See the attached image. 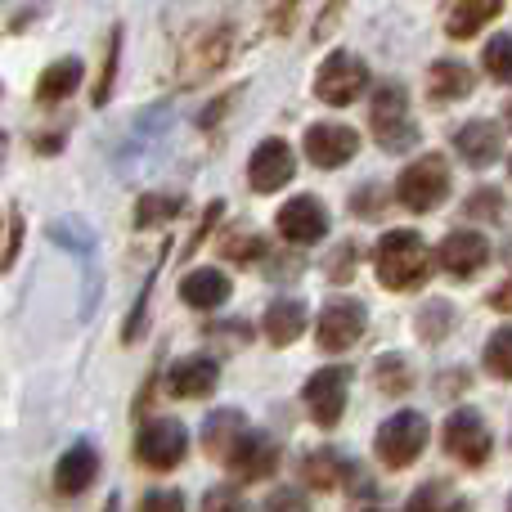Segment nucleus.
Returning a JSON list of instances; mask_svg holds the SVG:
<instances>
[{"mask_svg":"<svg viewBox=\"0 0 512 512\" xmlns=\"http://www.w3.org/2000/svg\"><path fill=\"white\" fill-rule=\"evenodd\" d=\"M373 270L387 292H414L432 274V252L414 230H391L373 248Z\"/></svg>","mask_w":512,"mask_h":512,"instance_id":"f257e3e1","label":"nucleus"},{"mask_svg":"<svg viewBox=\"0 0 512 512\" xmlns=\"http://www.w3.org/2000/svg\"><path fill=\"white\" fill-rule=\"evenodd\" d=\"M230 50H234L230 23H207V27H198V32H189L185 45H180V59H176L180 86H198V81H207L212 72H221L225 63H230Z\"/></svg>","mask_w":512,"mask_h":512,"instance_id":"f03ea898","label":"nucleus"},{"mask_svg":"<svg viewBox=\"0 0 512 512\" xmlns=\"http://www.w3.org/2000/svg\"><path fill=\"white\" fill-rule=\"evenodd\" d=\"M445 194H450V167H445L441 153L418 158L414 167H405L400 171V180H396V203L405 207V212H414V216L436 212V207L445 203Z\"/></svg>","mask_w":512,"mask_h":512,"instance_id":"7ed1b4c3","label":"nucleus"},{"mask_svg":"<svg viewBox=\"0 0 512 512\" xmlns=\"http://www.w3.org/2000/svg\"><path fill=\"white\" fill-rule=\"evenodd\" d=\"M369 126H373V140L382 144L387 153H405L418 144V126L409 117V95L405 86H382L373 95V108H369Z\"/></svg>","mask_w":512,"mask_h":512,"instance_id":"20e7f679","label":"nucleus"},{"mask_svg":"<svg viewBox=\"0 0 512 512\" xmlns=\"http://www.w3.org/2000/svg\"><path fill=\"white\" fill-rule=\"evenodd\" d=\"M423 445H427V418L418 414V409L391 414L387 423L378 427V436H373V450H378V459L387 463L391 472L409 468V463L423 454Z\"/></svg>","mask_w":512,"mask_h":512,"instance_id":"39448f33","label":"nucleus"},{"mask_svg":"<svg viewBox=\"0 0 512 512\" xmlns=\"http://www.w3.org/2000/svg\"><path fill=\"white\" fill-rule=\"evenodd\" d=\"M189 454V432L176 418H149V423L135 432V459L149 472H171L180 468Z\"/></svg>","mask_w":512,"mask_h":512,"instance_id":"423d86ee","label":"nucleus"},{"mask_svg":"<svg viewBox=\"0 0 512 512\" xmlns=\"http://www.w3.org/2000/svg\"><path fill=\"white\" fill-rule=\"evenodd\" d=\"M364 86H369V63L351 50H333L315 72V95L333 108L355 104V95H364Z\"/></svg>","mask_w":512,"mask_h":512,"instance_id":"0eeeda50","label":"nucleus"},{"mask_svg":"<svg viewBox=\"0 0 512 512\" xmlns=\"http://www.w3.org/2000/svg\"><path fill=\"white\" fill-rule=\"evenodd\" d=\"M445 450H450L463 468H481V463L490 459V450H495V436H490L486 418H481L477 409H454V414L445 418Z\"/></svg>","mask_w":512,"mask_h":512,"instance_id":"6e6552de","label":"nucleus"},{"mask_svg":"<svg viewBox=\"0 0 512 512\" xmlns=\"http://www.w3.org/2000/svg\"><path fill=\"white\" fill-rule=\"evenodd\" d=\"M346 391H351V369H346V364H333V369L310 373L301 396H306V409L319 427H337L346 414Z\"/></svg>","mask_w":512,"mask_h":512,"instance_id":"1a4fd4ad","label":"nucleus"},{"mask_svg":"<svg viewBox=\"0 0 512 512\" xmlns=\"http://www.w3.org/2000/svg\"><path fill=\"white\" fill-rule=\"evenodd\" d=\"M364 328H369V315H364L360 301H328L324 310H319V324H315V342L324 346V351H346V346H355L364 337Z\"/></svg>","mask_w":512,"mask_h":512,"instance_id":"9d476101","label":"nucleus"},{"mask_svg":"<svg viewBox=\"0 0 512 512\" xmlns=\"http://www.w3.org/2000/svg\"><path fill=\"white\" fill-rule=\"evenodd\" d=\"M274 225H279V234L288 243H297V248H310V243L328 239V212H324V203L310 194L288 198V203L279 207V216H274Z\"/></svg>","mask_w":512,"mask_h":512,"instance_id":"9b49d317","label":"nucleus"},{"mask_svg":"<svg viewBox=\"0 0 512 512\" xmlns=\"http://www.w3.org/2000/svg\"><path fill=\"white\" fill-rule=\"evenodd\" d=\"M355 149H360V135H355L351 126H342V122H315L306 131V158L315 162V167H324V171L351 162Z\"/></svg>","mask_w":512,"mask_h":512,"instance_id":"f8f14e48","label":"nucleus"},{"mask_svg":"<svg viewBox=\"0 0 512 512\" xmlns=\"http://www.w3.org/2000/svg\"><path fill=\"white\" fill-rule=\"evenodd\" d=\"M490 261V243L481 239L477 230H450L441 243V270L450 274V279H472V274H481Z\"/></svg>","mask_w":512,"mask_h":512,"instance_id":"ddd939ff","label":"nucleus"},{"mask_svg":"<svg viewBox=\"0 0 512 512\" xmlns=\"http://www.w3.org/2000/svg\"><path fill=\"white\" fill-rule=\"evenodd\" d=\"M292 149L283 140H261L256 144V153H252V162H248V180H252V189L256 194H279L283 185L292 180Z\"/></svg>","mask_w":512,"mask_h":512,"instance_id":"4468645a","label":"nucleus"},{"mask_svg":"<svg viewBox=\"0 0 512 512\" xmlns=\"http://www.w3.org/2000/svg\"><path fill=\"white\" fill-rule=\"evenodd\" d=\"M216 382H221V364H216L212 355H189V360H176L167 369V391L180 400L212 396Z\"/></svg>","mask_w":512,"mask_h":512,"instance_id":"2eb2a0df","label":"nucleus"},{"mask_svg":"<svg viewBox=\"0 0 512 512\" xmlns=\"http://www.w3.org/2000/svg\"><path fill=\"white\" fill-rule=\"evenodd\" d=\"M225 468H230L239 481H265L274 468H279V445H274L265 432H248L239 445H234L230 459H225Z\"/></svg>","mask_w":512,"mask_h":512,"instance_id":"dca6fc26","label":"nucleus"},{"mask_svg":"<svg viewBox=\"0 0 512 512\" xmlns=\"http://www.w3.org/2000/svg\"><path fill=\"white\" fill-rule=\"evenodd\" d=\"M454 149L463 153L468 167H490V162H499V153H504V131H499L495 122H463L459 131H454Z\"/></svg>","mask_w":512,"mask_h":512,"instance_id":"f3484780","label":"nucleus"},{"mask_svg":"<svg viewBox=\"0 0 512 512\" xmlns=\"http://www.w3.org/2000/svg\"><path fill=\"white\" fill-rule=\"evenodd\" d=\"M95 477H99V454H95V445L81 441V445H72L59 459V468H54V490H59V495H81V490L95 486Z\"/></svg>","mask_w":512,"mask_h":512,"instance_id":"a211bd4d","label":"nucleus"},{"mask_svg":"<svg viewBox=\"0 0 512 512\" xmlns=\"http://www.w3.org/2000/svg\"><path fill=\"white\" fill-rule=\"evenodd\" d=\"M499 14H504V0H450V9H445V36L468 41V36H477Z\"/></svg>","mask_w":512,"mask_h":512,"instance_id":"6ab92c4d","label":"nucleus"},{"mask_svg":"<svg viewBox=\"0 0 512 512\" xmlns=\"http://www.w3.org/2000/svg\"><path fill=\"white\" fill-rule=\"evenodd\" d=\"M472 68L459 59H436L432 68H427V95L436 99V104H454V99L472 95Z\"/></svg>","mask_w":512,"mask_h":512,"instance_id":"aec40b11","label":"nucleus"},{"mask_svg":"<svg viewBox=\"0 0 512 512\" xmlns=\"http://www.w3.org/2000/svg\"><path fill=\"white\" fill-rule=\"evenodd\" d=\"M248 432H252V427L243 423L239 409H216V414L203 423V445H207V454H212V459L225 463L234 454V445H239Z\"/></svg>","mask_w":512,"mask_h":512,"instance_id":"412c9836","label":"nucleus"},{"mask_svg":"<svg viewBox=\"0 0 512 512\" xmlns=\"http://www.w3.org/2000/svg\"><path fill=\"white\" fill-rule=\"evenodd\" d=\"M230 274H221V270H194V274H185V283H180V297L189 301L194 310H216V306H225L230 301Z\"/></svg>","mask_w":512,"mask_h":512,"instance_id":"4be33fe9","label":"nucleus"},{"mask_svg":"<svg viewBox=\"0 0 512 512\" xmlns=\"http://www.w3.org/2000/svg\"><path fill=\"white\" fill-rule=\"evenodd\" d=\"M351 463L342 459L337 450H310L306 459H301V481H306L310 490H333V486H342V481H351Z\"/></svg>","mask_w":512,"mask_h":512,"instance_id":"5701e85b","label":"nucleus"},{"mask_svg":"<svg viewBox=\"0 0 512 512\" xmlns=\"http://www.w3.org/2000/svg\"><path fill=\"white\" fill-rule=\"evenodd\" d=\"M301 333H306V306H301L297 297L274 301V306L265 310V337H270L274 346H292Z\"/></svg>","mask_w":512,"mask_h":512,"instance_id":"b1692460","label":"nucleus"},{"mask_svg":"<svg viewBox=\"0 0 512 512\" xmlns=\"http://www.w3.org/2000/svg\"><path fill=\"white\" fill-rule=\"evenodd\" d=\"M81 77H86V68H81V59H59V63H50V68L41 72V81H36V99L41 104H59V99H68L72 90L81 86Z\"/></svg>","mask_w":512,"mask_h":512,"instance_id":"393cba45","label":"nucleus"},{"mask_svg":"<svg viewBox=\"0 0 512 512\" xmlns=\"http://www.w3.org/2000/svg\"><path fill=\"white\" fill-rule=\"evenodd\" d=\"M405 512H468L459 495H454L445 481H423V486L409 495V508Z\"/></svg>","mask_w":512,"mask_h":512,"instance_id":"a878e982","label":"nucleus"},{"mask_svg":"<svg viewBox=\"0 0 512 512\" xmlns=\"http://www.w3.org/2000/svg\"><path fill=\"white\" fill-rule=\"evenodd\" d=\"M373 378H378V391H387V396H405L414 387V373H409L405 355H382L373 364Z\"/></svg>","mask_w":512,"mask_h":512,"instance_id":"bb28decb","label":"nucleus"},{"mask_svg":"<svg viewBox=\"0 0 512 512\" xmlns=\"http://www.w3.org/2000/svg\"><path fill=\"white\" fill-rule=\"evenodd\" d=\"M486 72L499 81V86H512V32H499L486 41V54H481Z\"/></svg>","mask_w":512,"mask_h":512,"instance_id":"cd10ccee","label":"nucleus"},{"mask_svg":"<svg viewBox=\"0 0 512 512\" xmlns=\"http://www.w3.org/2000/svg\"><path fill=\"white\" fill-rule=\"evenodd\" d=\"M180 198H171V194H149V198H140L135 203V230H149V225H162V221H171V216H180Z\"/></svg>","mask_w":512,"mask_h":512,"instance_id":"c85d7f7f","label":"nucleus"},{"mask_svg":"<svg viewBox=\"0 0 512 512\" xmlns=\"http://www.w3.org/2000/svg\"><path fill=\"white\" fill-rule=\"evenodd\" d=\"M221 252L230 256V261H239V265H243V261H261V256L270 252V239H261L256 230H234L230 239L221 243Z\"/></svg>","mask_w":512,"mask_h":512,"instance_id":"c756f323","label":"nucleus"},{"mask_svg":"<svg viewBox=\"0 0 512 512\" xmlns=\"http://www.w3.org/2000/svg\"><path fill=\"white\" fill-rule=\"evenodd\" d=\"M486 373H495V378H512V324L499 328V333H490L486 342Z\"/></svg>","mask_w":512,"mask_h":512,"instance_id":"7c9ffc66","label":"nucleus"},{"mask_svg":"<svg viewBox=\"0 0 512 512\" xmlns=\"http://www.w3.org/2000/svg\"><path fill=\"white\" fill-rule=\"evenodd\" d=\"M454 324V306L450 301H432V306H423V315H418V337L423 342H441L445 333H450Z\"/></svg>","mask_w":512,"mask_h":512,"instance_id":"2f4dec72","label":"nucleus"},{"mask_svg":"<svg viewBox=\"0 0 512 512\" xmlns=\"http://www.w3.org/2000/svg\"><path fill=\"white\" fill-rule=\"evenodd\" d=\"M117 54H122V27H113V36H108V59H104V72H99V86H95V104H99V108H104L108 99H113Z\"/></svg>","mask_w":512,"mask_h":512,"instance_id":"473e14b6","label":"nucleus"},{"mask_svg":"<svg viewBox=\"0 0 512 512\" xmlns=\"http://www.w3.org/2000/svg\"><path fill=\"white\" fill-rule=\"evenodd\" d=\"M203 512H248V499L234 486H212L203 495Z\"/></svg>","mask_w":512,"mask_h":512,"instance_id":"72a5a7b5","label":"nucleus"},{"mask_svg":"<svg viewBox=\"0 0 512 512\" xmlns=\"http://www.w3.org/2000/svg\"><path fill=\"white\" fill-rule=\"evenodd\" d=\"M355 265H360V243H342V248L333 252V261H328V279L333 283L355 279Z\"/></svg>","mask_w":512,"mask_h":512,"instance_id":"f704fd0d","label":"nucleus"},{"mask_svg":"<svg viewBox=\"0 0 512 512\" xmlns=\"http://www.w3.org/2000/svg\"><path fill=\"white\" fill-rule=\"evenodd\" d=\"M140 512H185V495L180 490H149L140 499Z\"/></svg>","mask_w":512,"mask_h":512,"instance_id":"c9c22d12","label":"nucleus"},{"mask_svg":"<svg viewBox=\"0 0 512 512\" xmlns=\"http://www.w3.org/2000/svg\"><path fill=\"white\" fill-rule=\"evenodd\" d=\"M261 512H310V499L301 490H274Z\"/></svg>","mask_w":512,"mask_h":512,"instance_id":"e433bc0d","label":"nucleus"},{"mask_svg":"<svg viewBox=\"0 0 512 512\" xmlns=\"http://www.w3.org/2000/svg\"><path fill=\"white\" fill-rule=\"evenodd\" d=\"M468 212L472 216H499L504 212V194H499V189H477L472 203H468Z\"/></svg>","mask_w":512,"mask_h":512,"instance_id":"4c0bfd02","label":"nucleus"},{"mask_svg":"<svg viewBox=\"0 0 512 512\" xmlns=\"http://www.w3.org/2000/svg\"><path fill=\"white\" fill-rule=\"evenodd\" d=\"M18 243H23V216L9 207V230H5V270L14 265V256H18Z\"/></svg>","mask_w":512,"mask_h":512,"instance_id":"58836bf2","label":"nucleus"},{"mask_svg":"<svg viewBox=\"0 0 512 512\" xmlns=\"http://www.w3.org/2000/svg\"><path fill=\"white\" fill-rule=\"evenodd\" d=\"M490 306L504 310V315H512V274H508V283H499V288L490 292Z\"/></svg>","mask_w":512,"mask_h":512,"instance_id":"ea45409f","label":"nucleus"},{"mask_svg":"<svg viewBox=\"0 0 512 512\" xmlns=\"http://www.w3.org/2000/svg\"><path fill=\"white\" fill-rule=\"evenodd\" d=\"M297 5H301V0H279V14H274V18H279V27H283V32H288V18L297 14Z\"/></svg>","mask_w":512,"mask_h":512,"instance_id":"a19ab883","label":"nucleus"},{"mask_svg":"<svg viewBox=\"0 0 512 512\" xmlns=\"http://www.w3.org/2000/svg\"><path fill=\"white\" fill-rule=\"evenodd\" d=\"M364 512H387V508H364Z\"/></svg>","mask_w":512,"mask_h":512,"instance_id":"79ce46f5","label":"nucleus"},{"mask_svg":"<svg viewBox=\"0 0 512 512\" xmlns=\"http://www.w3.org/2000/svg\"><path fill=\"white\" fill-rule=\"evenodd\" d=\"M508 126H512V104H508Z\"/></svg>","mask_w":512,"mask_h":512,"instance_id":"37998d69","label":"nucleus"},{"mask_svg":"<svg viewBox=\"0 0 512 512\" xmlns=\"http://www.w3.org/2000/svg\"><path fill=\"white\" fill-rule=\"evenodd\" d=\"M508 512H512V504H508Z\"/></svg>","mask_w":512,"mask_h":512,"instance_id":"c03bdc74","label":"nucleus"},{"mask_svg":"<svg viewBox=\"0 0 512 512\" xmlns=\"http://www.w3.org/2000/svg\"><path fill=\"white\" fill-rule=\"evenodd\" d=\"M508 171H512V167H508Z\"/></svg>","mask_w":512,"mask_h":512,"instance_id":"a18cd8bd","label":"nucleus"}]
</instances>
